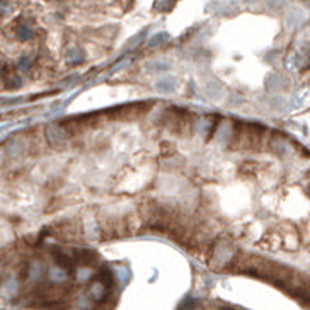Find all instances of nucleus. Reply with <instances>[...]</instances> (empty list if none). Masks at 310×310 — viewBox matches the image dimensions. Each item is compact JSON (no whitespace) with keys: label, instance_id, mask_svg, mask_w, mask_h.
<instances>
[{"label":"nucleus","instance_id":"39448f33","mask_svg":"<svg viewBox=\"0 0 310 310\" xmlns=\"http://www.w3.org/2000/svg\"><path fill=\"white\" fill-rule=\"evenodd\" d=\"M257 171H261V164H257V162H244V164L241 165V172L242 174H246L247 172V176H252V174H256Z\"/></svg>","mask_w":310,"mask_h":310},{"label":"nucleus","instance_id":"f257e3e1","mask_svg":"<svg viewBox=\"0 0 310 310\" xmlns=\"http://www.w3.org/2000/svg\"><path fill=\"white\" fill-rule=\"evenodd\" d=\"M239 254L237 247L234 246L230 241L221 239L215 244L212 252V266L213 268H228L232 264V261L235 259V256Z\"/></svg>","mask_w":310,"mask_h":310},{"label":"nucleus","instance_id":"423d86ee","mask_svg":"<svg viewBox=\"0 0 310 310\" xmlns=\"http://www.w3.org/2000/svg\"><path fill=\"white\" fill-rule=\"evenodd\" d=\"M147 66H149V72L157 73V72H165V70L169 68V63H167V62L154 60V62H149Z\"/></svg>","mask_w":310,"mask_h":310},{"label":"nucleus","instance_id":"20e7f679","mask_svg":"<svg viewBox=\"0 0 310 310\" xmlns=\"http://www.w3.org/2000/svg\"><path fill=\"white\" fill-rule=\"evenodd\" d=\"M155 89H157L158 92H164V94H167V92H172L176 89V79H172V77H167V79H160L155 82Z\"/></svg>","mask_w":310,"mask_h":310},{"label":"nucleus","instance_id":"6e6552de","mask_svg":"<svg viewBox=\"0 0 310 310\" xmlns=\"http://www.w3.org/2000/svg\"><path fill=\"white\" fill-rule=\"evenodd\" d=\"M160 152L162 155H165V157H172V155H176V145L171 142L160 143Z\"/></svg>","mask_w":310,"mask_h":310},{"label":"nucleus","instance_id":"1a4fd4ad","mask_svg":"<svg viewBox=\"0 0 310 310\" xmlns=\"http://www.w3.org/2000/svg\"><path fill=\"white\" fill-rule=\"evenodd\" d=\"M176 3H155V9H164V10H167V9H172Z\"/></svg>","mask_w":310,"mask_h":310},{"label":"nucleus","instance_id":"0eeeda50","mask_svg":"<svg viewBox=\"0 0 310 310\" xmlns=\"http://www.w3.org/2000/svg\"><path fill=\"white\" fill-rule=\"evenodd\" d=\"M165 41H167V34H165V32H158V34H155V36L150 38L149 46L150 48H157V46H160V44H164Z\"/></svg>","mask_w":310,"mask_h":310},{"label":"nucleus","instance_id":"7ed1b4c3","mask_svg":"<svg viewBox=\"0 0 310 310\" xmlns=\"http://www.w3.org/2000/svg\"><path fill=\"white\" fill-rule=\"evenodd\" d=\"M205 89H206V94H208V97H212L213 101H218L220 97H223L225 89L218 82V80H210V82L206 84Z\"/></svg>","mask_w":310,"mask_h":310},{"label":"nucleus","instance_id":"f03ea898","mask_svg":"<svg viewBox=\"0 0 310 310\" xmlns=\"http://www.w3.org/2000/svg\"><path fill=\"white\" fill-rule=\"evenodd\" d=\"M177 310H246L234 305L223 304V302H208V300H196V298H187L181 304Z\"/></svg>","mask_w":310,"mask_h":310}]
</instances>
